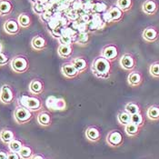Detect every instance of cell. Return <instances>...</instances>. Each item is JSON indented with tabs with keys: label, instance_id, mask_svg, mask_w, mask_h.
<instances>
[{
	"label": "cell",
	"instance_id": "1",
	"mask_svg": "<svg viewBox=\"0 0 159 159\" xmlns=\"http://www.w3.org/2000/svg\"><path fill=\"white\" fill-rule=\"evenodd\" d=\"M91 72L99 79H108L112 73V62L103 57L95 58L91 64Z\"/></svg>",
	"mask_w": 159,
	"mask_h": 159
},
{
	"label": "cell",
	"instance_id": "2",
	"mask_svg": "<svg viewBox=\"0 0 159 159\" xmlns=\"http://www.w3.org/2000/svg\"><path fill=\"white\" fill-rule=\"evenodd\" d=\"M19 105L26 107L32 112L39 111L43 107V104L40 98L34 96H26L23 95L19 98Z\"/></svg>",
	"mask_w": 159,
	"mask_h": 159
},
{
	"label": "cell",
	"instance_id": "3",
	"mask_svg": "<svg viewBox=\"0 0 159 159\" xmlns=\"http://www.w3.org/2000/svg\"><path fill=\"white\" fill-rule=\"evenodd\" d=\"M14 119L19 125H24L28 123L33 118V112L22 106H17L14 111Z\"/></svg>",
	"mask_w": 159,
	"mask_h": 159
},
{
	"label": "cell",
	"instance_id": "4",
	"mask_svg": "<svg viewBox=\"0 0 159 159\" xmlns=\"http://www.w3.org/2000/svg\"><path fill=\"white\" fill-rule=\"evenodd\" d=\"M11 68L14 72L17 74H22L26 72L29 68V62L23 56H17L14 57L10 62Z\"/></svg>",
	"mask_w": 159,
	"mask_h": 159
},
{
	"label": "cell",
	"instance_id": "5",
	"mask_svg": "<svg viewBox=\"0 0 159 159\" xmlns=\"http://www.w3.org/2000/svg\"><path fill=\"white\" fill-rule=\"evenodd\" d=\"M46 107L51 111H63L66 109V102L64 98L50 96L46 100Z\"/></svg>",
	"mask_w": 159,
	"mask_h": 159
},
{
	"label": "cell",
	"instance_id": "6",
	"mask_svg": "<svg viewBox=\"0 0 159 159\" xmlns=\"http://www.w3.org/2000/svg\"><path fill=\"white\" fill-rule=\"evenodd\" d=\"M124 16V12L117 7V6H113L107 12L103 14L102 17L106 23L109 22H119Z\"/></svg>",
	"mask_w": 159,
	"mask_h": 159
},
{
	"label": "cell",
	"instance_id": "7",
	"mask_svg": "<svg viewBox=\"0 0 159 159\" xmlns=\"http://www.w3.org/2000/svg\"><path fill=\"white\" fill-rule=\"evenodd\" d=\"M106 142L110 147H119L124 143L123 134L116 129L111 130L106 136Z\"/></svg>",
	"mask_w": 159,
	"mask_h": 159
},
{
	"label": "cell",
	"instance_id": "8",
	"mask_svg": "<svg viewBox=\"0 0 159 159\" xmlns=\"http://www.w3.org/2000/svg\"><path fill=\"white\" fill-rule=\"evenodd\" d=\"M119 65L124 70L126 71H134L135 66H136V60L135 57L130 53L124 54L119 59Z\"/></svg>",
	"mask_w": 159,
	"mask_h": 159
},
{
	"label": "cell",
	"instance_id": "9",
	"mask_svg": "<svg viewBox=\"0 0 159 159\" xmlns=\"http://www.w3.org/2000/svg\"><path fill=\"white\" fill-rule=\"evenodd\" d=\"M15 100V93L12 87L8 85H3L0 89V101L5 105H9Z\"/></svg>",
	"mask_w": 159,
	"mask_h": 159
},
{
	"label": "cell",
	"instance_id": "10",
	"mask_svg": "<svg viewBox=\"0 0 159 159\" xmlns=\"http://www.w3.org/2000/svg\"><path fill=\"white\" fill-rule=\"evenodd\" d=\"M100 56L105 57V58H107V60H109L111 62L115 61L117 58V57H118V48L114 44L107 45V46H106L104 48L102 49Z\"/></svg>",
	"mask_w": 159,
	"mask_h": 159
},
{
	"label": "cell",
	"instance_id": "11",
	"mask_svg": "<svg viewBox=\"0 0 159 159\" xmlns=\"http://www.w3.org/2000/svg\"><path fill=\"white\" fill-rule=\"evenodd\" d=\"M61 72L64 76H66V78L72 79V78H75L76 76H78L80 74L77 71V69L75 67L73 64L70 61L64 63L62 65Z\"/></svg>",
	"mask_w": 159,
	"mask_h": 159
},
{
	"label": "cell",
	"instance_id": "12",
	"mask_svg": "<svg viewBox=\"0 0 159 159\" xmlns=\"http://www.w3.org/2000/svg\"><path fill=\"white\" fill-rule=\"evenodd\" d=\"M86 138L91 143H97L101 139V132L97 126H88L85 131Z\"/></svg>",
	"mask_w": 159,
	"mask_h": 159
},
{
	"label": "cell",
	"instance_id": "13",
	"mask_svg": "<svg viewBox=\"0 0 159 159\" xmlns=\"http://www.w3.org/2000/svg\"><path fill=\"white\" fill-rule=\"evenodd\" d=\"M142 10L148 16H153L158 10V4L156 0H146L142 5Z\"/></svg>",
	"mask_w": 159,
	"mask_h": 159
},
{
	"label": "cell",
	"instance_id": "14",
	"mask_svg": "<svg viewBox=\"0 0 159 159\" xmlns=\"http://www.w3.org/2000/svg\"><path fill=\"white\" fill-rule=\"evenodd\" d=\"M158 31L154 26H148L145 28L142 33V37L147 42H155L158 38Z\"/></svg>",
	"mask_w": 159,
	"mask_h": 159
},
{
	"label": "cell",
	"instance_id": "15",
	"mask_svg": "<svg viewBox=\"0 0 159 159\" xmlns=\"http://www.w3.org/2000/svg\"><path fill=\"white\" fill-rule=\"evenodd\" d=\"M143 82V75L138 71H131L127 76V83L130 86H139Z\"/></svg>",
	"mask_w": 159,
	"mask_h": 159
},
{
	"label": "cell",
	"instance_id": "16",
	"mask_svg": "<svg viewBox=\"0 0 159 159\" xmlns=\"http://www.w3.org/2000/svg\"><path fill=\"white\" fill-rule=\"evenodd\" d=\"M70 62L75 66V67L77 69L79 74L84 73L86 69L88 68V62L85 57H76L71 59Z\"/></svg>",
	"mask_w": 159,
	"mask_h": 159
},
{
	"label": "cell",
	"instance_id": "17",
	"mask_svg": "<svg viewBox=\"0 0 159 159\" xmlns=\"http://www.w3.org/2000/svg\"><path fill=\"white\" fill-rule=\"evenodd\" d=\"M29 91L33 95H40L44 92V83L40 79H33L29 84Z\"/></svg>",
	"mask_w": 159,
	"mask_h": 159
},
{
	"label": "cell",
	"instance_id": "18",
	"mask_svg": "<svg viewBox=\"0 0 159 159\" xmlns=\"http://www.w3.org/2000/svg\"><path fill=\"white\" fill-rule=\"evenodd\" d=\"M19 27L20 25L17 21L14 20V19H10L7 20L5 24H4V29L5 31L9 34V35H16L19 32Z\"/></svg>",
	"mask_w": 159,
	"mask_h": 159
},
{
	"label": "cell",
	"instance_id": "19",
	"mask_svg": "<svg viewBox=\"0 0 159 159\" xmlns=\"http://www.w3.org/2000/svg\"><path fill=\"white\" fill-rule=\"evenodd\" d=\"M74 45H59L57 48V54L63 59H67L72 56Z\"/></svg>",
	"mask_w": 159,
	"mask_h": 159
},
{
	"label": "cell",
	"instance_id": "20",
	"mask_svg": "<svg viewBox=\"0 0 159 159\" xmlns=\"http://www.w3.org/2000/svg\"><path fill=\"white\" fill-rule=\"evenodd\" d=\"M37 123L42 126H49L52 124V116L47 111H42L37 115Z\"/></svg>",
	"mask_w": 159,
	"mask_h": 159
},
{
	"label": "cell",
	"instance_id": "21",
	"mask_svg": "<svg viewBox=\"0 0 159 159\" xmlns=\"http://www.w3.org/2000/svg\"><path fill=\"white\" fill-rule=\"evenodd\" d=\"M15 138H16V136H15V134H14L12 130H10V129H3V130H1V132H0V140L4 144L8 145Z\"/></svg>",
	"mask_w": 159,
	"mask_h": 159
},
{
	"label": "cell",
	"instance_id": "22",
	"mask_svg": "<svg viewBox=\"0 0 159 159\" xmlns=\"http://www.w3.org/2000/svg\"><path fill=\"white\" fill-rule=\"evenodd\" d=\"M31 45H32V48L36 50H43V49L46 48L47 47V41L44 37H40V36H37L32 39V42H31Z\"/></svg>",
	"mask_w": 159,
	"mask_h": 159
},
{
	"label": "cell",
	"instance_id": "23",
	"mask_svg": "<svg viewBox=\"0 0 159 159\" xmlns=\"http://www.w3.org/2000/svg\"><path fill=\"white\" fill-rule=\"evenodd\" d=\"M131 117H132V116L124 109L117 114V122L119 123L121 125L125 126L131 123Z\"/></svg>",
	"mask_w": 159,
	"mask_h": 159
},
{
	"label": "cell",
	"instance_id": "24",
	"mask_svg": "<svg viewBox=\"0 0 159 159\" xmlns=\"http://www.w3.org/2000/svg\"><path fill=\"white\" fill-rule=\"evenodd\" d=\"M147 118L151 121H157L159 120V107L158 106H151L148 107L147 111Z\"/></svg>",
	"mask_w": 159,
	"mask_h": 159
},
{
	"label": "cell",
	"instance_id": "25",
	"mask_svg": "<svg viewBox=\"0 0 159 159\" xmlns=\"http://www.w3.org/2000/svg\"><path fill=\"white\" fill-rule=\"evenodd\" d=\"M13 6L8 0H0V16H7L12 11Z\"/></svg>",
	"mask_w": 159,
	"mask_h": 159
},
{
	"label": "cell",
	"instance_id": "26",
	"mask_svg": "<svg viewBox=\"0 0 159 159\" xmlns=\"http://www.w3.org/2000/svg\"><path fill=\"white\" fill-rule=\"evenodd\" d=\"M140 129H141L140 126L136 125L133 124V123H130V124H128L127 125L125 126V134L128 135V136H131V137L136 136V135H138L139 132H140Z\"/></svg>",
	"mask_w": 159,
	"mask_h": 159
},
{
	"label": "cell",
	"instance_id": "27",
	"mask_svg": "<svg viewBox=\"0 0 159 159\" xmlns=\"http://www.w3.org/2000/svg\"><path fill=\"white\" fill-rule=\"evenodd\" d=\"M116 6H117L124 13L127 12L133 7V0H117Z\"/></svg>",
	"mask_w": 159,
	"mask_h": 159
},
{
	"label": "cell",
	"instance_id": "28",
	"mask_svg": "<svg viewBox=\"0 0 159 159\" xmlns=\"http://www.w3.org/2000/svg\"><path fill=\"white\" fill-rule=\"evenodd\" d=\"M108 10L107 6L103 3V2H96L95 4H93L92 7V12L94 14H104Z\"/></svg>",
	"mask_w": 159,
	"mask_h": 159
},
{
	"label": "cell",
	"instance_id": "29",
	"mask_svg": "<svg viewBox=\"0 0 159 159\" xmlns=\"http://www.w3.org/2000/svg\"><path fill=\"white\" fill-rule=\"evenodd\" d=\"M23 147H24L23 142L21 140H19V139H16V138H15L14 140H12L8 144V149H9V151L16 152V153H18Z\"/></svg>",
	"mask_w": 159,
	"mask_h": 159
},
{
	"label": "cell",
	"instance_id": "30",
	"mask_svg": "<svg viewBox=\"0 0 159 159\" xmlns=\"http://www.w3.org/2000/svg\"><path fill=\"white\" fill-rule=\"evenodd\" d=\"M125 110L126 111V112H128L131 116L141 112L140 107L138 106V104H136L135 102H129V103H127L125 106Z\"/></svg>",
	"mask_w": 159,
	"mask_h": 159
},
{
	"label": "cell",
	"instance_id": "31",
	"mask_svg": "<svg viewBox=\"0 0 159 159\" xmlns=\"http://www.w3.org/2000/svg\"><path fill=\"white\" fill-rule=\"evenodd\" d=\"M18 154L22 159H30L34 155L33 149L29 146H24L21 148V150L18 152Z\"/></svg>",
	"mask_w": 159,
	"mask_h": 159
},
{
	"label": "cell",
	"instance_id": "32",
	"mask_svg": "<svg viewBox=\"0 0 159 159\" xmlns=\"http://www.w3.org/2000/svg\"><path fill=\"white\" fill-rule=\"evenodd\" d=\"M17 22L22 27H28L31 24V18L26 14H21L17 18Z\"/></svg>",
	"mask_w": 159,
	"mask_h": 159
},
{
	"label": "cell",
	"instance_id": "33",
	"mask_svg": "<svg viewBox=\"0 0 159 159\" xmlns=\"http://www.w3.org/2000/svg\"><path fill=\"white\" fill-rule=\"evenodd\" d=\"M131 123L135 124L136 125L142 127L144 125V123H145V118L142 115V113H137L135 115H132V117H131Z\"/></svg>",
	"mask_w": 159,
	"mask_h": 159
},
{
	"label": "cell",
	"instance_id": "34",
	"mask_svg": "<svg viewBox=\"0 0 159 159\" xmlns=\"http://www.w3.org/2000/svg\"><path fill=\"white\" fill-rule=\"evenodd\" d=\"M149 74L155 78H159V62H155L150 65Z\"/></svg>",
	"mask_w": 159,
	"mask_h": 159
},
{
	"label": "cell",
	"instance_id": "35",
	"mask_svg": "<svg viewBox=\"0 0 159 159\" xmlns=\"http://www.w3.org/2000/svg\"><path fill=\"white\" fill-rule=\"evenodd\" d=\"M88 40H89L88 33H78L75 43H78L79 45H86Z\"/></svg>",
	"mask_w": 159,
	"mask_h": 159
},
{
	"label": "cell",
	"instance_id": "36",
	"mask_svg": "<svg viewBox=\"0 0 159 159\" xmlns=\"http://www.w3.org/2000/svg\"><path fill=\"white\" fill-rule=\"evenodd\" d=\"M34 11L38 14V15H42L43 13L47 10V7L46 4H42V3H35L34 4V7H33Z\"/></svg>",
	"mask_w": 159,
	"mask_h": 159
},
{
	"label": "cell",
	"instance_id": "37",
	"mask_svg": "<svg viewBox=\"0 0 159 159\" xmlns=\"http://www.w3.org/2000/svg\"><path fill=\"white\" fill-rule=\"evenodd\" d=\"M54 14L55 13H53V11L51 10V9H48V10H46L45 12L43 13L42 15H40V16H41V19L43 20V21H45L46 23H48L49 20L52 18V16H54Z\"/></svg>",
	"mask_w": 159,
	"mask_h": 159
},
{
	"label": "cell",
	"instance_id": "38",
	"mask_svg": "<svg viewBox=\"0 0 159 159\" xmlns=\"http://www.w3.org/2000/svg\"><path fill=\"white\" fill-rule=\"evenodd\" d=\"M9 61V57L3 52L0 53V66H6Z\"/></svg>",
	"mask_w": 159,
	"mask_h": 159
},
{
	"label": "cell",
	"instance_id": "39",
	"mask_svg": "<svg viewBox=\"0 0 159 159\" xmlns=\"http://www.w3.org/2000/svg\"><path fill=\"white\" fill-rule=\"evenodd\" d=\"M7 159H22V158H21V157L19 156V154H18V153L9 151V153H7Z\"/></svg>",
	"mask_w": 159,
	"mask_h": 159
},
{
	"label": "cell",
	"instance_id": "40",
	"mask_svg": "<svg viewBox=\"0 0 159 159\" xmlns=\"http://www.w3.org/2000/svg\"><path fill=\"white\" fill-rule=\"evenodd\" d=\"M30 159H46V158H45V157H44L43 155H41V154H34V155H33V157H32Z\"/></svg>",
	"mask_w": 159,
	"mask_h": 159
},
{
	"label": "cell",
	"instance_id": "41",
	"mask_svg": "<svg viewBox=\"0 0 159 159\" xmlns=\"http://www.w3.org/2000/svg\"><path fill=\"white\" fill-rule=\"evenodd\" d=\"M0 159H7V153L4 150H0Z\"/></svg>",
	"mask_w": 159,
	"mask_h": 159
},
{
	"label": "cell",
	"instance_id": "42",
	"mask_svg": "<svg viewBox=\"0 0 159 159\" xmlns=\"http://www.w3.org/2000/svg\"><path fill=\"white\" fill-rule=\"evenodd\" d=\"M2 50H3V46H2V44L0 43V53L2 52Z\"/></svg>",
	"mask_w": 159,
	"mask_h": 159
}]
</instances>
